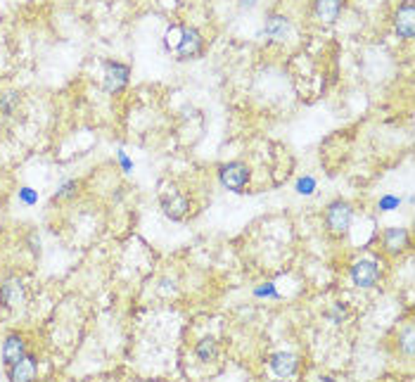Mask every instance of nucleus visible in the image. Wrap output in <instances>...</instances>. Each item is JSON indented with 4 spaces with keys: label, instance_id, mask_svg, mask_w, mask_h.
I'll return each instance as SVG.
<instances>
[{
    "label": "nucleus",
    "instance_id": "obj_1",
    "mask_svg": "<svg viewBox=\"0 0 415 382\" xmlns=\"http://www.w3.org/2000/svg\"><path fill=\"white\" fill-rule=\"evenodd\" d=\"M249 176L252 171L245 162H228L224 166H219V183L226 190H233V193H245Z\"/></svg>",
    "mask_w": 415,
    "mask_h": 382
},
{
    "label": "nucleus",
    "instance_id": "obj_2",
    "mask_svg": "<svg viewBox=\"0 0 415 382\" xmlns=\"http://www.w3.org/2000/svg\"><path fill=\"white\" fill-rule=\"evenodd\" d=\"M354 221V207L344 200H335L326 212V226L333 235H344L351 228Z\"/></svg>",
    "mask_w": 415,
    "mask_h": 382
},
{
    "label": "nucleus",
    "instance_id": "obj_3",
    "mask_svg": "<svg viewBox=\"0 0 415 382\" xmlns=\"http://www.w3.org/2000/svg\"><path fill=\"white\" fill-rule=\"evenodd\" d=\"M349 276H351V283L356 285V288L370 290L380 283L382 271H380V266H377V261L361 259V261H354L351 264V268H349Z\"/></svg>",
    "mask_w": 415,
    "mask_h": 382
},
{
    "label": "nucleus",
    "instance_id": "obj_4",
    "mask_svg": "<svg viewBox=\"0 0 415 382\" xmlns=\"http://www.w3.org/2000/svg\"><path fill=\"white\" fill-rule=\"evenodd\" d=\"M24 302H27V285H24V280L17 276L5 278L0 283V307L15 311V309L24 307Z\"/></svg>",
    "mask_w": 415,
    "mask_h": 382
},
{
    "label": "nucleus",
    "instance_id": "obj_5",
    "mask_svg": "<svg viewBox=\"0 0 415 382\" xmlns=\"http://www.w3.org/2000/svg\"><path fill=\"white\" fill-rule=\"evenodd\" d=\"M204 52V38L195 27H185L180 31L178 45H176V55L178 59H197Z\"/></svg>",
    "mask_w": 415,
    "mask_h": 382
},
{
    "label": "nucleus",
    "instance_id": "obj_6",
    "mask_svg": "<svg viewBox=\"0 0 415 382\" xmlns=\"http://www.w3.org/2000/svg\"><path fill=\"white\" fill-rule=\"evenodd\" d=\"M131 81V67L124 62H105V91L110 95L122 93Z\"/></svg>",
    "mask_w": 415,
    "mask_h": 382
},
{
    "label": "nucleus",
    "instance_id": "obj_7",
    "mask_svg": "<svg viewBox=\"0 0 415 382\" xmlns=\"http://www.w3.org/2000/svg\"><path fill=\"white\" fill-rule=\"evenodd\" d=\"M394 31L399 38L411 41L415 36V5L413 0H404L394 12Z\"/></svg>",
    "mask_w": 415,
    "mask_h": 382
},
{
    "label": "nucleus",
    "instance_id": "obj_8",
    "mask_svg": "<svg viewBox=\"0 0 415 382\" xmlns=\"http://www.w3.org/2000/svg\"><path fill=\"white\" fill-rule=\"evenodd\" d=\"M408 247H411V235H408L406 228H399V226H389V228L382 230V249L389 256L404 254Z\"/></svg>",
    "mask_w": 415,
    "mask_h": 382
},
{
    "label": "nucleus",
    "instance_id": "obj_9",
    "mask_svg": "<svg viewBox=\"0 0 415 382\" xmlns=\"http://www.w3.org/2000/svg\"><path fill=\"white\" fill-rule=\"evenodd\" d=\"M36 375H38V359H36V354H31V351H27L24 359L12 363L8 368V378L12 382H29L36 380Z\"/></svg>",
    "mask_w": 415,
    "mask_h": 382
},
{
    "label": "nucleus",
    "instance_id": "obj_10",
    "mask_svg": "<svg viewBox=\"0 0 415 382\" xmlns=\"http://www.w3.org/2000/svg\"><path fill=\"white\" fill-rule=\"evenodd\" d=\"M27 339H24L22 332H10L8 337H5L3 342V351H0V356H3V363L5 368H10L12 363H17L20 359H24V354H27Z\"/></svg>",
    "mask_w": 415,
    "mask_h": 382
},
{
    "label": "nucleus",
    "instance_id": "obj_11",
    "mask_svg": "<svg viewBox=\"0 0 415 382\" xmlns=\"http://www.w3.org/2000/svg\"><path fill=\"white\" fill-rule=\"evenodd\" d=\"M268 366L278 378H292L299 368V359L294 354H290V351H278V354L270 356Z\"/></svg>",
    "mask_w": 415,
    "mask_h": 382
},
{
    "label": "nucleus",
    "instance_id": "obj_12",
    "mask_svg": "<svg viewBox=\"0 0 415 382\" xmlns=\"http://www.w3.org/2000/svg\"><path fill=\"white\" fill-rule=\"evenodd\" d=\"M290 29H292L290 20H287L285 15H278V12L268 15L266 24H263V34H266L270 41H285L287 36H290Z\"/></svg>",
    "mask_w": 415,
    "mask_h": 382
},
{
    "label": "nucleus",
    "instance_id": "obj_13",
    "mask_svg": "<svg viewBox=\"0 0 415 382\" xmlns=\"http://www.w3.org/2000/svg\"><path fill=\"white\" fill-rule=\"evenodd\" d=\"M344 10V0H314V17L321 24H333Z\"/></svg>",
    "mask_w": 415,
    "mask_h": 382
},
{
    "label": "nucleus",
    "instance_id": "obj_14",
    "mask_svg": "<svg viewBox=\"0 0 415 382\" xmlns=\"http://www.w3.org/2000/svg\"><path fill=\"white\" fill-rule=\"evenodd\" d=\"M161 207H164V214H166V216L173 219V221H180V219L185 216V214L190 212L188 197L176 195V193H173L171 197H164V200H161Z\"/></svg>",
    "mask_w": 415,
    "mask_h": 382
},
{
    "label": "nucleus",
    "instance_id": "obj_15",
    "mask_svg": "<svg viewBox=\"0 0 415 382\" xmlns=\"http://www.w3.org/2000/svg\"><path fill=\"white\" fill-rule=\"evenodd\" d=\"M195 354L202 363H209L219 356V344H216L214 337H204L195 344Z\"/></svg>",
    "mask_w": 415,
    "mask_h": 382
},
{
    "label": "nucleus",
    "instance_id": "obj_16",
    "mask_svg": "<svg viewBox=\"0 0 415 382\" xmlns=\"http://www.w3.org/2000/svg\"><path fill=\"white\" fill-rule=\"evenodd\" d=\"M17 107H20V93H5V95H0V112H3L5 117L15 115Z\"/></svg>",
    "mask_w": 415,
    "mask_h": 382
},
{
    "label": "nucleus",
    "instance_id": "obj_17",
    "mask_svg": "<svg viewBox=\"0 0 415 382\" xmlns=\"http://www.w3.org/2000/svg\"><path fill=\"white\" fill-rule=\"evenodd\" d=\"M76 193H79V181H64L62 186L57 188V193L52 195V200L55 202L71 200V197H76Z\"/></svg>",
    "mask_w": 415,
    "mask_h": 382
},
{
    "label": "nucleus",
    "instance_id": "obj_18",
    "mask_svg": "<svg viewBox=\"0 0 415 382\" xmlns=\"http://www.w3.org/2000/svg\"><path fill=\"white\" fill-rule=\"evenodd\" d=\"M17 197H20V202L27 207L38 205V190H34L31 186H22L20 190H17Z\"/></svg>",
    "mask_w": 415,
    "mask_h": 382
},
{
    "label": "nucleus",
    "instance_id": "obj_19",
    "mask_svg": "<svg viewBox=\"0 0 415 382\" xmlns=\"http://www.w3.org/2000/svg\"><path fill=\"white\" fill-rule=\"evenodd\" d=\"M399 207H401V197L399 195H392V193L382 195L380 202H377V209H380V212H396Z\"/></svg>",
    "mask_w": 415,
    "mask_h": 382
},
{
    "label": "nucleus",
    "instance_id": "obj_20",
    "mask_svg": "<svg viewBox=\"0 0 415 382\" xmlns=\"http://www.w3.org/2000/svg\"><path fill=\"white\" fill-rule=\"evenodd\" d=\"M316 188H318V183H316V178L314 176H302L297 181V193L299 195H314L316 193Z\"/></svg>",
    "mask_w": 415,
    "mask_h": 382
},
{
    "label": "nucleus",
    "instance_id": "obj_21",
    "mask_svg": "<svg viewBox=\"0 0 415 382\" xmlns=\"http://www.w3.org/2000/svg\"><path fill=\"white\" fill-rule=\"evenodd\" d=\"M328 318L333 321V323H342V321L347 318V304L344 302H337L333 307V311L328 314Z\"/></svg>",
    "mask_w": 415,
    "mask_h": 382
},
{
    "label": "nucleus",
    "instance_id": "obj_22",
    "mask_svg": "<svg viewBox=\"0 0 415 382\" xmlns=\"http://www.w3.org/2000/svg\"><path fill=\"white\" fill-rule=\"evenodd\" d=\"M401 347H404V354L406 356H413V325L406 328L404 337H401Z\"/></svg>",
    "mask_w": 415,
    "mask_h": 382
},
{
    "label": "nucleus",
    "instance_id": "obj_23",
    "mask_svg": "<svg viewBox=\"0 0 415 382\" xmlns=\"http://www.w3.org/2000/svg\"><path fill=\"white\" fill-rule=\"evenodd\" d=\"M117 159H119V166H122L124 174H131V171H133V162H131V157L124 150H117Z\"/></svg>",
    "mask_w": 415,
    "mask_h": 382
},
{
    "label": "nucleus",
    "instance_id": "obj_24",
    "mask_svg": "<svg viewBox=\"0 0 415 382\" xmlns=\"http://www.w3.org/2000/svg\"><path fill=\"white\" fill-rule=\"evenodd\" d=\"M254 295L256 297H278V290H275L273 283H263L254 290Z\"/></svg>",
    "mask_w": 415,
    "mask_h": 382
},
{
    "label": "nucleus",
    "instance_id": "obj_25",
    "mask_svg": "<svg viewBox=\"0 0 415 382\" xmlns=\"http://www.w3.org/2000/svg\"><path fill=\"white\" fill-rule=\"evenodd\" d=\"M254 3H256V0H242V5H249V8H252Z\"/></svg>",
    "mask_w": 415,
    "mask_h": 382
}]
</instances>
